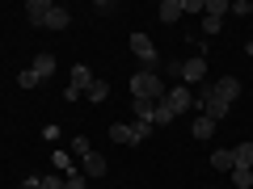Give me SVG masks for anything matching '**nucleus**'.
<instances>
[{"label": "nucleus", "mask_w": 253, "mask_h": 189, "mask_svg": "<svg viewBox=\"0 0 253 189\" xmlns=\"http://www.w3.org/2000/svg\"><path fill=\"white\" fill-rule=\"evenodd\" d=\"M68 26H72V13L55 4V9H51V17H46V30H68Z\"/></svg>", "instance_id": "14"}, {"label": "nucleus", "mask_w": 253, "mask_h": 189, "mask_svg": "<svg viewBox=\"0 0 253 189\" xmlns=\"http://www.w3.org/2000/svg\"><path fill=\"white\" fill-rule=\"evenodd\" d=\"M169 122H173V114L161 105V101H156V126H169Z\"/></svg>", "instance_id": "25"}, {"label": "nucleus", "mask_w": 253, "mask_h": 189, "mask_svg": "<svg viewBox=\"0 0 253 189\" xmlns=\"http://www.w3.org/2000/svg\"><path fill=\"white\" fill-rule=\"evenodd\" d=\"M190 135L199 139V143H207V139L215 135V118H207V114H199V118H194V130H190Z\"/></svg>", "instance_id": "11"}, {"label": "nucleus", "mask_w": 253, "mask_h": 189, "mask_svg": "<svg viewBox=\"0 0 253 189\" xmlns=\"http://www.w3.org/2000/svg\"><path fill=\"white\" fill-rule=\"evenodd\" d=\"M93 152V147H89V139H84V135H76L72 139V156H89Z\"/></svg>", "instance_id": "23"}, {"label": "nucleus", "mask_w": 253, "mask_h": 189, "mask_svg": "<svg viewBox=\"0 0 253 189\" xmlns=\"http://www.w3.org/2000/svg\"><path fill=\"white\" fill-rule=\"evenodd\" d=\"M17 84H21V89H38V84H42V80H38V76L30 72V67H21V76H17Z\"/></svg>", "instance_id": "21"}, {"label": "nucleus", "mask_w": 253, "mask_h": 189, "mask_svg": "<svg viewBox=\"0 0 253 189\" xmlns=\"http://www.w3.org/2000/svg\"><path fill=\"white\" fill-rule=\"evenodd\" d=\"M245 51H249V55H253V42H249V46H245Z\"/></svg>", "instance_id": "32"}, {"label": "nucleus", "mask_w": 253, "mask_h": 189, "mask_svg": "<svg viewBox=\"0 0 253 189\" xmlns=\"http://www.w3.org/2000/svg\"><path fill=\"white\" fill-rule=\"evenodd\" d=\"M131 51H135V59H144V67H152V72H156L161 51L152 46V38H148V34H131Z\"/></svg>", "instance_id": "4"}, {"label": "nucleus", "mask_w": 253, "mask_h": 189, "mask_svg": "<svg viewBox=\"0 0 253 189\" xmlns=\"http://www.w3.org/2000/svg\"><path fill=\"white\" fill-rule=\"evenodd\" d=\"M81 172L84 177H106V156H97V152H89V156H81Z\"/></svg>", "instance_id": "9"}, {"label": "nucleus", "mask_w": 253, "mask_h": 189, "mask_svg": "<svg viewBox=\"0 0 253 189\" xmlns=\"http://www.w3.org/2000/svg\"><path fill=\"white\" fill-rule=\"evenodd\" d=\"M161 105L169 109L173 118H177V114H190V109H194V89H186V84H173V89H165Z\"/></svg>", "instance_id": "3"}, {"label": "nucleus", "mask_w": 253, "mask_h": 189, "mask_svg": "<svg viewBox=\"0 0 253 189\" xmlns=\"http://www.w3.org/2000/svg\"><path fill=\"white\" fill-rule=\"evenodd\" d=\"M228 13H236V17H249V0H236V4H228Z\"/></svg>", "instance_id": "27"}, {"label": "nucleus", "mask_w": 253, "mask_h": 189, "mask_svg": "<svg viewBox=\"0 0 253 189\" xmlns=\"http://www.w3.org/2000/svg\"><path fill=\"white\" fill-rule=\"evenodd\" d=\"M42 189H68V177H59V172H51V177H42Z\"/></svg>", "instance_id": "22"}, {"label": "nucleus", "mask_w": 253, "mask_h": 189, "mask_svg": "<svg viewBox=\"0 0 253 189\" xmlns=\"http://www.w3.org/2000/svg\"><path fill=\"white\" fill-rule=\"evenodd\" d=\"M148 135H152V126H148V122H114V126H110V139H114V143H126V147L148 143Z\"/></svg>", "instance_id": "2"}, {"label": "nucleus", "mask_w": 253, "mask_h": 189, "mask_svg": "<svg viewBox=\"0 0 253 189\" xmlns=\"http://www.w3.org/2000/svg\"><path fill=\"white\" fill-rule=\"evenodd\" d=\"M84 181H89L84 172H68V189H84Z\"/></svg>", "instance_id": "26"}, {"label": "nucleus", "mask_w": 253, "mask_h": 189, "mask_svg": "<svg viewBox=\"0 0 253 189\" xmlns=\"http://www.w3.org/2000/svg\"><path fill=\"white\" fill-rule=\"evenodd\" d=\"M93 13H101V17H110V13H114V0H97V4H93Z\"/></svg>", "instance_id": "28"}, {"label": "nucleus", "mask_w": 253, "mask_h": 189, "mask_svg": "<svg viewBox=\"0 0 253 189\" xmlns=\"http://www.w3.org/2000/svg\"><path fill=\"white\" fill-rule=\"evenodd\" d=\"M211 89H215V97L224 101V105H232V101L241 97V80H236V76H224V80H215Z\"/></svg>", "instance_id": "7"}, {"label": "nucleus", "mask_w": 253, "mask_h": 189, "mask_svg": "<svg viewBox=\"0 0 253 189\" xmlns=\"http://www.w3.org/2000/svg\"><path fill=\"white\" fill-rule=\"evenodd\" d=\"M203 13H219V17H224L228 4H224V0H207V4H203Z\"/></svg>", "instance_id": "24"}, {"label": "nucleus", "mask_w": 253, "mask_h": 189, "mask_svg": "<svg viewBox=\"0 0 253 189\" xmlns=\"http://www.w3.org/2000/svg\"><path fill=\"white\" fill-rule=\"evenodd\" d=\"M181 63H186V59H169V63H165V72H169V76H177V80H181Z\"/></svg>", "instance_id": "29"}, {"label": "nucleus", "mask_w": 253, "mask_h": 189, "mask_svg": "<svg viewBox=\"0 0 253 189\" xmlns=\"http://www.w3.org/2000/svg\"><path fill=\"white\" fill-rule=\"evenodd\" d=\"M89 84H93V72L84 67V63H76V67H72V80H68V89H76V93L84 97V93H89Z\"/></svg>", "instance_id": "10"}, {"label": "nucleus", "mask_w": 253, "mask_h": 189, "mask_svg": "<svg viewBox=\"0 0 253 189\" xmlns=\"http://www.w3.org/2000/svg\"><path fill=\"white\" fill-rule=\"evenodd\" d=\"M30 72H34L38 80H51V76H55V55L51 51H38L34 63H30Z\"/></svg>", "instance_id": "8"}, {"label": "nucleus", "mask_w": 253, "mask_h": 189, "mask_svg": "<svg viewBox=\"0 0 253 189\" xmlns=\"http://www.w3.org/2000/svg\"><path fill=\"white\" fill-rule=\"evenodd\" d=\"M203 80H207V59H203V55H194V59L181 63V84H186V89H194V84H203Z\"/></svg>", "instance_id": "5"}, {"label": "nucleus", "mask_w": 253, "mask_h": 189, "mask_svg": "<svg viewBox=\"0 0 253 189\" xmlns=\"http://www.w3.org/2000/svg\"><path fill=\"white\" fill-rule=\"evenodd\" d=\"M131 109H135V122L156 126V101H139V97H135V105H131Z\"/></svg>", "instance_id": "13"}, {"label": "nucleus", "mask_w": 253, "mask_h": 189, "mask_svg": "<svg viewBox=\"0 0 253 189\" xmlns=\"http://www.w3.org/2000/svg\"><path fill=\"white\" fill-rule=\"evenodd\" d=\"M232 160H236V168H253V143L232 147Z\"/></svg>", "instance_id": "16"}, {"label": "nucleus", "mask_w": 253, "mask_h": 189, "mask_svg": "<svg viewBox=\"0 0 253 189\" xmlns=\"http://www.w3.org/2000/svg\"><path fill=\"white\" fill-rule=\"evenodd\" d=\"M211 168H219V172H232V168H236V160H232V147H215V152H211Z\"/></svg>", "instance_id": "12"}, {"label": "nucleus", "mask_w": 253, "mask_h": 189, "mask_svg": "<svg viewBox=\"0 0 253 189\" xmlns=\"http://www.w3.org/2000/svg\"><path fill=\"white\" fill-rule=\"evenodd\" d=\"M51 9H55L51 0H26V21H30L34 30H42L46 17H51Z\"/></svg>", "instance_id": "6"}, {"label": "nucleus", "mask_w": 253, "mask_h": 189, "mask_svg": "<svg viewBox=\"0 0 253 189\" xmlns=\"http://www.w3.org/2000/svg\"><path fill=\"white\" fill-rule=\"evenodd\" d=\"M203 4H207V0H181V9H186V13H203Z\"/></svg>", "instance_id": "30"}, {"label": "nucleus", "mask_w": 253, "mask_h": 189, "mask_svg": "<svg viewBox=\"0 0 253 189\" xmlns=\"http://www.w3.org/2000/svg\"><path fill=\"white\" fill-rule=\"evenodd\" d=\"M55 172H63V177H68V172H76V168H72V156H68V152H55Z\"/></svg>", "instance_id": "20"}, {"label": "nucleus", "mask_w": 253, "mask_h": 189, "mask_svg": "<svg viewBox=\"0 0 253 189\" xmlns=\"http://www.w3.org/2000/svg\"><path fill=\"white\" fill-rule=\"evenodd\" d=\"M17 189H42V177H26V181L17 185Z\"/></svg>", "instance_id": "31"}, {"label": "nucleus", "mask_w": 253, "mask_h": 189, "mask_svg": "<svg viewBox=\"0 0 253 189\" xmlns=\"http://www.w3.org/2000/svg\"><path fill=\"white\" fill-rule=\"evenodd\" d=\"M131 93H135L139 101H161L165 97V84H161V76H156L152 67H139V72L131 76Z\"/></svg>", "instance_id": "1"}, {"label": "nucleus", "mask_w": 253, "mask_h": 189, "mask_svg": "<svg viewBox=\"0 0 253 189\" xmlns=\"http://www.w3.org/2000/svg\"><path fill=\"white\" fill-rule=\"evenodd\" d=\"M194 189H203V185H194Z\"/></svg>", "instance_id": "34"}, {"label": "nucleus", "mask_w": 253, "mask_h": 189, "mask_svg": "<svg viewBox=\"0 0 253 189\" xmlns=\"http://www.w3.org/2000/svg\"><path fill=\"white\" fill-rule=\"evenodd\" d=\"M219 26H224V17H219V13H203V34H219Z\"/></svg>", "instance_id": "19"}, {"label": "nucleus", "mask_w": 253, "mask_h": 189, "mask_svg": "<svg viewBox=\"0 0 253 189\" xmlns=\"http://www.w3.org/2000/svg\"><path fill=\"white\" fill-rule=\"evenodd\" d=\"M249 17H253V0H249Z\"/></svg>", "instance_id": "33"}, {"label": "nucleus", "mask_w": 253, "mask_h": 189, "mask_svg": "<svg viewBox=\"0 0 253 189\" xmlns=\"http://www.w3.org/2000/svg\"><path fill=\"white\" fill-rule=\"evenodd\" d=\"M232 185L236 189H253V168H232Z\"/></svg>", "instance_id": "18"}, {"label": "nucleus", "mask_w": 253, "mask_h": 189, "mask_svg": "<svg viewBox=\"0 0 253 189\" xmlns=\"http://www.w3.org/2000/svg\"><path fill=\"white\" fill-rule=\"evenodd\" d=\"M84 97H89L93 105H97V101H106V97H110V84H106V80H93V84H89V93H84Z\"/></svg>", "instance_id": "17"}, {"label": "nucleus", "mask_w": 253, "mask_h": 189, "mask_svg": "<svg viewBox=\"0 0 253 189\" xmlns=\"http://www.w3.org/2000/svg\"><path fill=\"white\" fill-rule=\"evenodd\" d=\"M181 13H186V9H181V0H161V13H156V17H161V21H177Z\"/></svg>", "instance_id": "15"}]
</instances>
